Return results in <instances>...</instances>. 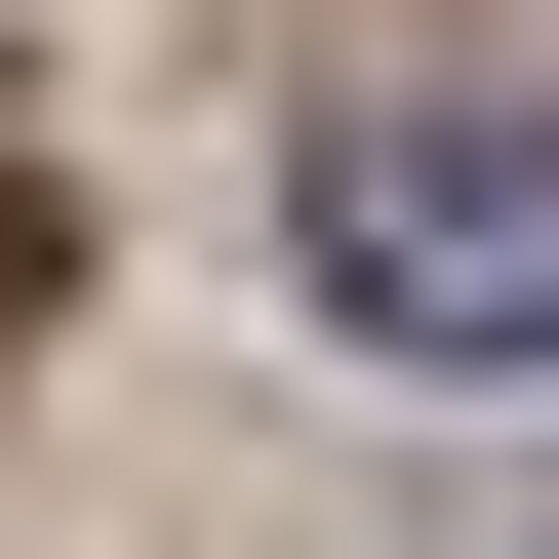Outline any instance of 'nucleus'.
Returning <instances> with one entry per match:
<instances>
[{
  "instance_id": "obj_1",
  "label": "nucleus",
  "mask_w": 559,
  "mask_h": 559,
  "mask_svg": "<svg viewBox=\"0 0 559 559\" xmlns=\"http://www.w3.org/2000/svg\"><path fill=\"white\" fill-rule=\"evenodd\" d=\"M280 240H320V320L440 400H559V81H479V40H360V81L280 120Z\"/></svg>"
}]
</instances>
